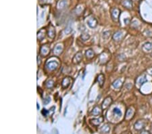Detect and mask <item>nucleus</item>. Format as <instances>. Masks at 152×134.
<instances>
[{
    "label": "nucleus",
    "instance_id": "423d86ee",
    "mask_svg": "<svg viewBox=\"0 0 152 134\" xmlns=\"http://www.w3.org/2000/svg\"><path fill=\"white\" fill-rule=\"evenodd\" d=\"M122 5L127 9H131L132 8V1L131 0H122Z\"/></svg>",
    "mask_w": 152,
    "mask_h": 134
},
{
    "label": "nucleus",
    "instance_id": "6e6552de",
    "mask_svg": "<svg viewBox=\"0 0 152 134\" xmlns=\"http://www.w3.org/2000/svg\"><path fill=\"white\" fill-rule=\"evenodd\" d=\"M87 24L89 26L91 27V28H93V27H95L97 26V21L95 18L92 17L90 18L87 21Z\"/></svg>",
    "mask_w": 152,
    "mask_h": 134
},
{
    "label": "nucleus",
    "instance_id": "dca6fc26",
    "mask_svg": "<svg viewBox=\"0 0 152 134\" xmlns=\"http://www.w3.org/2000/svg\"><path fill=\"white\" fill-rule=\"evenodd\" d=\"M121 85H122V81H121V80L120 79H117V80H116L114 82V83H113V86H114V88H119L121 86Z\"/></svg>",
    "mask_w": 152,
    "mask_h": 134
},
{
    "label": "nucleus",
    "instance_id": "20e7f679",
    "mask_svg": "<svg viewBox=\"0 0 152 134\" xmlns=\"http://www.w3.org/2000/svg\"><path fill=\"white\" fill-rule=\"evenodd\" d=\"M82 53L80 52L77 53L76 55L74 56L72 62H73L74 64H79V62L82 60Z\"/></svg>",
    "mask_w": 152,
    "mask_h": 134
},
{
    "label": "nucleus",
    "instance_id": "f3484780",
    "mask_svg": "<svg viewBox=\"0 0 152 134\" xmlns=\"http://www.w3.org/2000/svg\"><path fill=\"white\" fill-rule=\"evenodd\" d=\"M114 113L115 114H116V115H118V116H121V114H122V112H121L120 110V109H118V108H114Z\"/></svg>",
    "mask_w": 152,
    "mask_h": 134
},
{
    "label": "nucleus",
    "instance_id": "7ed1b4c3",
    "mask_svg": "<svg viewBox=\"0 0 152 134\" xmlns=\"http://www.w3.org/2000/svg\"><path fill=\"white\" fill-rule=\"evenodd\" d=\"M112 102H113V100H112V98H111V97L110 96L107 97V98L103 100V102L102 103L103 109H105V108H107L108 107H109V106L111 104Z\"/></svg>",
    "mask_w": 152,
    "mask_h": 134
},
{
    "label": "nucleus",
    "instance_id": "412c9836",
    "mask_svg": "<svg viewBox=\"0 0 152 134\" xmlns=\"http://www.w3.org/2000/svg\"></svg>",
    "mask_w": 152,
    "mask_h": 134
},
{
    "label": "nucleus",
    "instance_id": "39448f33",
    "mask_svg": "<svg viewBox=\"0 0 152 134\" xmlns=\"http://www.w3.org/2000/svg\"><path fill=\"white\" fill-rule=\"evenodd\" d=\"M142 49L145 52H150L152 50V44L151 42H147L142 47Z\"/></svg>",
    "mask_w": 152,
    "mask_h": 134
},
{
    "label": "nucleus",
    "instance_id": "1a4fd4ad",
    "mask_svg": "<svg viewBox=\"0 0 152 134\" xmlns=\"http://www.w3.org/2000/svg\"><path fill=\"white\" fill-rule=\"evenodd\" d=\"M70 83H71V79H70V77H66L63 80V81H62V88H64V89H66V88H67L69 85H70Z\"/></svg>",
    "mask_w": 152,
    "mask_h": 134
},
{
    "label": "nucleus",
    "instance_id": "a211bd4d",
    "mask_svg": "<svg viewBox=\"0 0 152 134\" xmlns=\"http://www.w3.org/2000/svg\"><path fill=\"white\" fill-rule=\"evenodd\" d=\"M132 114V111L131 109L130 108L127 111V112H126V119H129L130 117H131Z\"/></svg>",
    "mask_w": 152,
    "mask_h": 134
},
{
    "label": "nucleus",
    "instance_id": "f257e3e1",
    "mask_svg": "<svg viewBox=\"0 0 152 134\" xmlns=\"http://www.w3.org/2000/svg\"><path fill=\"white\" fill-rule=\"evenodd\" d=\"M120 14V10L116 8H113L111 10V16L114 22L119 21V16Z\"/></svg>",
    "mask_w": 152,
    "mask_h": 134
},
{
    "label": "nucleus",
    "instance_id": "2eb2a0df",
    "mask_svg": "<svg viewBox=\"0 0 152 134\" xmlns=\"http://www.w3.org/2000/svg\"><path fill=\"white\" fill-rule=\"evenodd\" d=\"M147 81V79H146V76L143 75V77H140L139 79H138L137 83L139 85H143Z\"/></svg>",
    "mask_w": 152,
    "mask_h": 134
},
{
    "label": "nucleus",
    "instance_id": "6ab92c4d",
    "mask_svg": "<svg viewBox=\"0 0 152 134\" xmlns=\"http://www.w3.org/2000/svg\"><path fill=\"white\" fill-rule=\"evenodd\" d=\"M52 0H40L41 3H50L51 2Z\"/></svg>",
    "mask_w": 152,
    "mask_h": 134
},
{
    "label": "nucleus",
    "instance_id": "9b49d317",
    "mask_svg": "<svg viewBox=\"0 0 152 134\" xmlns=\"http://www.w3.org/2000/svg\"><path fill=\"white\" fill-rule=\"evenodd\" d=\"M97 81L100 84V87H102L104 83V81H105V77L103 74H100V75L98 76L97 77Z\"/></svg>",
    "mask_w": 152,
    "mask_h": 134
},
{
    "label": "nucleus",
    "instance_id": "aec40b11",
    "mask_svg": "<svg viewBox=\"0 0 152 134\" xmlns=\"http://www.w3.org/2000/svg\"><path fill=\"white\" fill-rule=\"evenodd\" d=\"M141 134H150V133H149V131H143V132H142Z\"/></svg>",
    "mask_w": 152,
    "mask_h": 134
},
{
    "label": "nucleus",
    "instance_id": "ddd939ff",
    "mask_svg": "<svg viewBox=\"0 0 152 134\" xmlns=\"http://www.w3.org/2000/svg\"><path fill=\"white\" fill-rule=\"evenodd\" d=\"M47 34H48V36H49L50 38H51V39H53V38H54V36H55V30H54L53 26H51V29H49Z\"/></svg>",
    "mask_w": 152,
    "mask_h": 134
},
{
    "label": "nucleus",
    "instance_id": "f8f14e48",
    "mask_svg": "<svg viewBox=\"0 0 152 134\" xmlns=\"http://www.w3.org/2000/svg\"><path fill=\"white\" fill-rule=\"evenodd\" d=\"M122 37V33L120 32V31L116 33L114 35V37H113L114 39L116 41H119Z\"/></svg>",
    "mask_w": 152,
    "mask_h": 134
},
{
    "label": "nucleus",
    "instance_id": "0eeeda50",
    "mask_svg": "<svg viewBox=\"0 0 152 134\" xmlns=\"http://www.w3.org/2000/svg\"><path fill=\"white\" fill-rule=\"evenodd\" d=\"M50 48L47 45H44L41 48V54L42 56H47L50 52Z\"/></svg>",
    "mask_w": 152,
    "mask_h": 134
},
{
    "label": "nucleus",
    "instance_id": "f03ea898",
    "mask_svg": "<svg viewBox=\"0 0 152 134\" xmlns=\"http://www.w3.org/2000/svg\"><path fill=\"white\" fill-rule=\"evenodd\" d=\"M145 125H146V122L145 121H144L143 120H139L137 123H135L134 127H135L136 130L139 131V130H141V129L145 128Z\"/></svg>",
    "mask_w": 152,
    "mask_h": 134
},
{
    "label": "nucleus",
    "instance_id": "9d476101",
    "mask_svg": "<svg viewBox=\"0 0 152 134\" xmlns=\"http://www.w3.org/2000/svg\"><path fill=\"white\" fill-rule=\"evenodd\" d=\"M57 67H58V64L56 63V62L54 61L50 62V63H48L47 64V67L51 70H55L56 68H57Z\"/></svg>",
    "mask_w": 152,
    "mask_h": 134
},
{
    "label": "nucleus",
    "instance_id": "4468645a",
    "mask_svg": "<svg viewBox=\"0 0 152 134\" xmlns=\"http://www.w3.org/2000/svg\"><path fill=\"white\" fill-rule=\"evenodd\" d=\"M86 54V56H87V58L91 59L93 57L95 54H94L93 51L92 50H89L86 52V54Z\"/></svg>",
    "mask_w": 152,
    "mask_h": 134
}]
</instances>
